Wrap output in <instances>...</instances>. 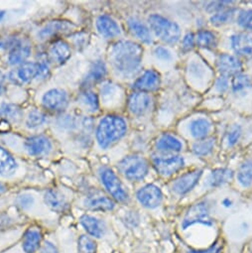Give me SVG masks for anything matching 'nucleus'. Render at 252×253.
<instances>
[{"instance_id": "1", "label": "nucleus", "mask_w": 252, "mask_h": 253, "mask_svg": "<svg viewBox=\"0 0 252 253\" xmlns=\"http://www.w3.org/2000/svg\"><path fill=\"white\" fill-rule=\"evenodd\" d=\"M142 47L133 41H117L112 44L108 53L113 71L122 79H132L138 75L142 67Z\"/></svg>"}, {"instance_id": "2", "label": "nucleus", "mask_w": 252, "mask_h": 253, "mask_svg": "<svg viewBox=\"0 0 252 253\" xmlns=\"http://www.w3.org/2000/svg\"><path fill=\"white\" fill-rule=\"evenodd\" d=\"M127 131V124L124 118L119 115L104 116L96 128V141L98 145L106 149L119 139H121Z\"/></svg>"}, {"instance_id": "3", "label": "nucleus", "mask_w": 252, "mask_h": 253, "mask_svg": "<svg viewBox=\"0 0 252 253\" xmlns=\"http://www.w3.org/2000/svg\"><path fill=\"white\" fill-rule=\"evenodd\" d=\"M148 25L151 32L168 45H175L181 40L182 31L178 23L161 14L153 13L149 15Z\"/></svg>"}, {"instance_id": "4", "label": "nucleus", "mask_w": 252, "mask_h": 253, "mask_svg": "<svg viewBox=\"0 0 252 253\" xmlns=\"http://www.w3.org/2000/svg\"><path fill=\"white\" fill-rule=\"evenodd\" d=\"M119 172L127 180L137 182L144 179L149 171V162L141 155L132 154L118 163Z\"/></svg>"}, {"instance_id": "5", "label": "nucleus", "mask_w": 252, "mask_h": 253, "mask_svg": "<svg viewBox=\"0 0 252 253\" xmlns=\"http://www.w3.org/2000/svg\"><path fill=\"white\" fill-rule=\"evenodd\" d=\"M151 163L159 175L169 177L182 170L186 165V160L179 154L156 153L152 155Z\"/></svg>"}, {"instance_id": "6", "label": "nucleus", "mask_w": 252, "mask_h": 253, "mask_svg": "<svg viewBox=\"0 0 252 253\" xmlns=\"http://www.w3.org/2000/svg\"><path fill=\"white\" fill-rule=\"evenodd\" d=\"M195 224H212V219L210 214V208L207 202H200L195 204L186 212L182 221L183 228L186 229Z\"/></svg>"}, {"instance_id": "7", "label": "nucleus", "mask_w": 252, "mask_h": 253, "mask_svg": "<svg viewBox=\"0 0 252 253\" xmlns=\"http://www.w3.org/2000/svg\"><path fill=\"white\" fill-rule=\"evenodd\" d=\"M101 182L108 194L117 202L123 203L128 200V194L116 174L109 168H103L100 172Z\"/></svg>"}, {"instance_id": "8", "label": "nucleus", "mask_w": 252, "mask_h": 253, "mask_svg": "<svg viewBox=\"0 0 252 253\" xmlns=\"http://www.w3.org/2000/svg\"><path fill=\"white\" fill-rule=\"evenodd\" d=\"M215 67L220 76L232 78L242 73V63L240 59L234 55L221 53L215 60Z\"/></svg>"}, {"instance_id": "9", "label": "nucleus", "mask_w": 252, "mask_h": 253, "mask_svg": "<svg viewBox=\"0 0 252 253\" xmlns=\"http://www.w3.org/2000/svg\"><path fill=\"white\" fill-rule=\"evenodd\" d=\"M202 175H203L202 169H195L181 175L172 184L173 192L179 196H184L188 194L199 183Z\"/></svg>"}, {"instance_id": "10", "label": "nucleus", "mask_w": 252, "mask_h": 253, "mask_svg": "<svg viewBox=\"0 0 252 253\" xmlns=\"http://www.w3.org/2000/svg\"><path fill=\"white\" fill-rule=\"evenodd\" d=\"M229 43L235 56L238 58L251 59L252 58V36L239 32L234 33L229 38Z\"/></svg>"}, {"instance_id": "11", "label": "nucleus", "mask_w": 252, "mask_h": 253, "mask_svg": "<svg viewBox=\"0 0 252 253\" xmlns=\"http://www.w3.org/2000/svg\"><path fill=\"white\" fill-rule=\"evenodd\" d=\"M161 84V76L160 74L153 70L149 69L143 72L134 82L133 88L137 91H142L149 93L155 91L159 88Z\"/></svg>"}, {"instance_id": "12", "label": "nucleus", "mask_w": 252, "mask_h": 253, "mask_svg": "<svg viewBox=\"0 0 252 253\" xmlns=\"http://www.w3.org/2000/svg\"><path fill=\"white\" fill-rule=\"evenodd\" d=\"M152 98L149 93L133 91L127 98V108L133 115L141 116L150 110Z\"/></svg>"}, {"instance_id": "13", "label": "nucleus", "mask_w": 252, "mask_h": 253, "mask_svg": "<svg viewBox=\"0 0 252 253\" xmlns=\"http://www.w3.org/2000/svg\"><path fill=\"white\" fill-rule=\"evenodd\" d=\"M45 108L51 111H62L68 106V94L60 88H52L48 90L42 98Z\"/></svg>"}, {"instance_id": "14", "label": "nucleus", "mask_w": 252, "mask_h": 253, "mask_svg": "<svg viewBox=\"0 0 252 253\" xmlns=\"http://www.w3.org/2000/svg\"><path fill=\"white\" fill-rule=\"evenodd\" d=\"M137 200L139 203L148 209H154L157 208L162 200H163V194L159 187L149 184L144 187H142L136 194Z\"/></svg>"}, {"instance_id": "15", "label": "nucleus", "mask_w": 252, "mask_h": 253, "mask_svg": "<svg viewBox=\"0 0 252 253\" xmlns=\"http://www.w3.org/2000/svg\"><path fill=\"white\" fill-rule=\"evenodd\" d=\"M155 147L158 153L178 154L183 150L184 145L176 135L171 133H163L156 140Z\"/></svg>"}, {"instance_id": "16", "label": "nucleus", "mask_w": 252, "mask_h": 253, "mask_svg": "<svg viewBox=\"0 0 252 253\" xmlns=\"http://www.w3.org/2000/svg\"><path fill=\"white\" fill-rule=\"evenodd\" d=\"M96 29L98 33L107 39L115 38L120 35V27L117 22L109 15L102 14L96 19Z\"/></svg>"}, {"instance_id": "17", "label": "nucleus", "mask_w": 252, "mask_h": 253, "mask_svg": "<svg viewBox=\"0 0 252 253\" xmlns=\"http://www.w3.org/2000/svg\"><path fill=\"white\" fill-rule=\"evenodd\" d=\"M52 148L51 141L44 135H35L25 141V149L30 155L39 156L48 153Z\"/></svg>"}, {"instance_id": "18", "label": "nucleus", "mask_w": 252, "mask_h": 253, "mask_svg": "<svg viewBox=\"0 0 252 253\" xmlns=\"http://www.w3.org/2000/svg\"><path fill=\"white\" fill-rule=\"evenodd\" d=\"M212 129V123L207 117H198L193 119L189 125L190 134L196 139L201 140L210 136Z\"/></svg>"}, {"instance_id": "19", "label": "nucleus", "mask_w": 252, "mask_h": 253, "mask_svg": "<svg viewBox=\"0 0 252 253\" xmlns=\"http://www.w3.org/2000/svg\"><path fill=\"white\" fill-rule=\"evenodd\" d=\"M127 27L129 31L144 44H151L153 42L152 32L147 25L136 17H129L127 19Z\"/></svg>"}, {"instance_id": "20", "label": "nucleus", "mask_w": 252, "mask_h": 253, "mask_svg": "<svg viewBox=\"0 0 252 253\" xmlns=\"http://www.w3.org/2000/svg\"><path fill=\"white\" fill-rule=\"evenodd\" d=\"M31 54V47L29 44L22 40H17L16 43L10 48L8 54V62L10 65L24 64Z\"/></svg>"}, {"instance_id": "21", "label": "nucleus", "mask_w": 252, "mask_h": 253, "mask_svg": "<svg viewBox=\"0 0 252 253\" xmlns=\"http://www.w3.org/2000/svg\"><path fill=\"white\" fill-rule=\"evenodd\" d=\"M48 55L51 61L57 64H63L71 57L70 45L64 40H57L50 46Z\"/></svg>"}, {"instance_id": "22", "label": "nucleus", "mask_w": 252, "mask_h": 253, "mask_svg": "<svg viewBox=\"0 0 252 253\" xmlns=\"http://www.w3.org/2000/svg\"><path fill=\"white\" fill-rule=\"evenodd\" d=\"M39 73H40V68L38 63L25 62L13 73V78L15 82H18L20 84H25L30 82L34 78L39 77Z\"/></svg>"}, {"instance_id": "23", "label": "nucleus", "mask_w": 252, "mask_h": 253, "mask_svg": "<svg viewBox=\"0 0 252 253\" xmlns=\"http://www.w3.org/2000/svg\"><path fill=\"white\" fill-rule=\"evenodd\" d=\"M74 27H75V25H73L72 23L67 22V21H61V20L51 21L48 24H46L38 32V37L41 40H45V39H48L50 37H53L54 35H56L58 33L70 31Z\"/></svg>"}, {"instance_id": "24", "label": "nucleus", "mask_w": 252, "mask_h": 253, "mask_svg": "<svg viewBox=\"0 0 252 253\" xmlns=\"http://www.w3.org/2000/svg\"><path fill=\"white\" fill-rule=\"evenodd\" d=\"M84 205L93 211H108L113 210L114 203L108 197L96 193L89 195L84 200Z\"/></svg>"}, {"instance_id": "25", "label": "nucleus", "mask_w": 252, "mask_h": 253, "mask_svg": "<svg viewBox=\"0 0 252 253\" xmlns=\"http://www.w3.org/2000/svg\"><path fill=\"white\" fill-rule=\"evenodd\" d=\"M233 171L228 168H217L212 170L207 179V185L210 188H218L230 182L233 178Z\"/></svg>"}, {"instance_id": "26", "label": "nucleus", "mask_w": 252, "mask_h": 253, "mask_svg": "<svg viewBox=\"0 0 252 253\" xmlns=\"http://www.w3.org/2000/svg\"><path fill=\"white\" fill-rule=\"evenodd\" d=\"M196 46L205 50H213L217 47L218 38L213 31L209 29H200L195 34Z\"/></svg>"}, {"instance_id": "27", "label": "nucleus", "mask_w": 252, "mask_h": 253, "mask_svg": "<svg viewBox=\"0 0 252 253\" xmlns=\"http://www.w3.org/2000/svg\"><path fill=\"white\" fill-rule=\"evenodd\" d=\"M42 240V233L38 227L28 228L23 236V249L26 253H35Z\"/></svg>"}, {"instance_id": "28", "label": "nucleus", "mask_w": 252, "mask_h": 253, "mask_svg": "<svg viewBox=\"0 0 252 253\" xmlns=\"http://www.w3.org/2000/svg\"><path fill=\"white\" fill-rule=\"evenodd\" d=\"M252 88V78L244 73H240L231 78L230 89L235 95H244Z\"/></svg>"}, {"instance_id": "29", "label": "nucleus", "mask_w": 252, "mask_h": 253, "mask_svg": "<svg viewBox=\"0 0 252 253\" xmlns=\"http://www.w3.org/2000/svg\"><path fill=\"white\" fill-rule=\"evenodd\" d=\"M17 169V163L13 156L3 147L0 146V175L3 177L12 176Z\"/></svg>"}, {"instance_id": "30", "label": "nucleus", "mask_w": 252, "mask_h": 253, "mask_svg": "<svg viewBox=\"0 0 252 253\" xmlns=\"http://www.w3.org/2000/svg\"><path fill=\"white\" fill-rule=\"evenodd\" d=\"M81 223L88 234L94 237H100L104 233V223L98 218L91 215H84L81 218Z\"/></svg>"}, {"instance_id": "31", "label": "nucleus", "mask_w": 252, "mask_h": 253, "mask_svg": "<svg viewBox=\"0 0 252 253\" xmlns=\"http://www.w3.org/2000/svg\"><path fill=\"white\" fill-rule=\"evenodd\" d=\"M106 74H107V68L103 63V61H100V60L95 61L92 63L88 71V74L84 79V84L89 85L92 84H96L102 81L105 78Z\"/></svg>"}, {"instance_id": "32", "label": "nucleus", "mask_w": 252, "mask_h": 253, "mask_svg": "<svg viewBox=\"0 0 252 253\" xmlns=\"http://www.w3.org/2000/svg\"><path fill=\"white\" fill-rule=\"evenodd\" d=\"M215 147V139L213 137H207L205 139L196 140L191 147V150L195 156L207 157L210 155Z\"/></svg>"}, {"instance_id": "33", "label": "nucleus", "mask_w": 252, "mask_h": 253, "mask_svg": "<svg viewBox=\"0 0 252 253\" xmlns=\"http://www.w3.org/2000/svg\"><path fill=\"white\" fill-rule=\"evenodd\" d=\"M236 178L243 188L252 185V158H247L240 164L236 173Z\"/></svg>"}, {"instance_id": "34", "label": "nucleus", "mask_w": 252, "mask_h": 253, "mask_svg": "<svg viewBox=\"0 0 252 253\" xmlns=\"http://www.w3.org/2000/svg\"><path fill=\"white\" fill-rule=\"evenodd\" d=\"M236 15V8L234 6L226 8L222 11H219L217 13H214L212 15H210V23L214 26V27H220V26H224L228 23H230L233 18Z\"/></svg>"}, {"instance_id": "35", "label": "nucleus", "mask_w": 252, "mask_h": 253, "mask_svg": "<svg viewBox=\"0 0 252 253\" xmlns=\"http://www.w3.org/2000/svg\"><path fill=\"white\" fill-rule=\"evenodd\" d=\"M46 204L56 211H63L67 207L65 197L56 190H49L45 194Z\"/></svg>"}, {"instance_id": "36", "label": "nucleus", "mask_w": 252, "mask_h": 253, "mask_svg": "<svg viewBox=\"0 0 252 253\" xmlns=\"http://www.w3.org/2000/svg\"><path fill=\"white\" fill-rule=\"evenodd\" d=\"M0 115L6 120L17 122L22 117V110L15 104L3 103L0 106Z\"/></svg>"}, {"instance_id": "37", "label": "nucleus", "mask_w": 252, "mask_h": 253, "mask_svg": "<svg viewBox=\"0 0 252 253\" xmlns=\"http://www.w3.org/2000/svg\"><path fill=\"white\" fill-rule=\"evenodd\" d=\"M242 127L240 124H233L231 125L229 129L227 130L225 134V143L227 147H233L235 146L242 137Z\"/></svg>"}, {"instance_id": "38", "label": "nucleus", "mask_w": 252, "mask_h": 253, "mask_svg": "<svg viewBox=\"0 0 252 253\" xmlns=\"http://www.w3.org/2000/svg\"><path fill=\"white\" fill-rule=\"evenodd\" d=\"M101 92V97L104 100V102H112L115 97L118 96L119 94V87L117 84L111 83V82H106L102 84L100 88Z\"/></svg>"}, {"instance_id": "39", "label": "nucleus", "mask_w": 252, "mask_h": 253, "mask_svg": "<svg viewBox=\"0 0 252 253\" xmlns=\"http://www.w3.org/2000/svg\"><path fill=\"white\" fill-rule=\"evenodd\" d=\"M81 100L88 108V110H90V111H96L98 109V107H99L98 96L92 90L85 89L81 94Z\"/></svg>"}, {"instance_id": "40", "label": "nucleus", "mask_w": 252, "mask_h": 253, "mask_svg": "<svg viewBox=\"0 0 252 253\" xmlns=\"http://www.w3.org/2000/svg\"><path fill=\"white\" fill-rule=\"evenodd\" d=\"M236 23L241 29L252 31V8L240 11L236 17Z\"/></svg>"}, {"instance_id": "41", "label": "nucleus", "mask_w": 252, "mask_h": 253, "mask_svg": "<svg viewBox=\"0 0 252 253\" xmlns=\"http://www.w3.org/2000/svg\"><path fill=\"white\" fill-rule=\"evenodd\" d=\"M46 115L42 111L33 110L29 113L26 119V125L28 128H37L46 122Z\"/></svg>"}, {"instance_id": "42", "label": "nucleus", "mask_w": 252, "mask_h": 253, "mask_svg": "<svg viewBox=\"0 0 252 253\" xmlns=\"http://www.w3.org/2000/svg\"><path fill=\"white\" fill-rule=\"evenodd\" d=\"M79 253H96L95 242L86 235H82L78 242Z\"/></svg>"}, {"instance_id": "43", "label": "nucleus", "mask_w": 252, "mask_h": 253, "mask_svg": "<svg viewBox=\"0 0 252 253\" xmlns=\"http://www.w3.org/2000/svg\"><path fill=\"white\" fill-rule=\"evenodd\" d=\"M232 1H210L205 4V10L210 15H212L226 8L232 7Z\"/></svg>"}, {"instance_id": "44", "label": "nucleus", "mask_w": 252, "mask_h": 253, "mask_svg": "<svg viewBox=\"0 0 252 253\" xmlns=\"http://www.w3.org/2000/svg\"><path fill=\"white\" fill-rule=\"evenodd\" d=\"M196 47L195 34L193 32H188L181 39V50L184 53L191 52Z\"/></svg>"}, {"instance_id": "45", "label": "nucleus", "mask_w": 252, "mask_h": 253, "mask_svg": "<svg viewBox=\"0 0 252 253\" xmlns=\"http://www.w3.org/2000/svg\"><path fill=\"white\" fill-rule=\"evenodd\" d=\"M230 87V81L229 78L224 76H219L214 83V89L218 93H224L226 92Z\"/></svg>"}, {"instance_id": "46", "label": "nucleus", "mask_w": 252, "mask_h": 253, "mask_svg": "<svg viewBox=\"0 0 252 253\" xmlns=\"http://www.w3.org/2000/svg\"><path fill=\"white\" fill-rule=\"evenodd\" d=\"M154 55L158 60H161L164 62H169L173 59L172 52L167 47H164V46L155 47Z\"/></svg>"}, {"instance_id": "47", "label": "nucleus", "mask_w": 252, "mask_h": 253, "mask_svg": "<svg viewBox=\"0 0 252 253\" xmlns=\"http://www.w3.org/2000/svg\"><path fill=\"white\" fill-rule=\"evenodd\" d=\"M33 198L30 195H21L17 198V204L23 209L29 208L33 204Z\"/></svg>"}, {"instance_id": "48", "label": "nucleus", "mask_w": 252, "mask_h": 253, "mask_svg": "<svg viewBox=\"0 0 252 253\" xmlns=\"http://www.w3.org/2000/svg\"><path fill=\"white\" fill-rule=\"evenodd\" d=\"M222 248V244L220 242H216L214 243L212 246H210L208 249L205 250H200V251H196V250H190L187 253H220Z\"/></svg>"}, {"instance_id": "49", "label": "nucleus", "mask_w": 252, "mask_h": 253, "mask_svg": "<svg viewBox=\"0 0 252 253\" xmlns=\"http://www.w3.org/2000/svg\"><path fill=\"white\" fill-rule=\"evenodd\" d=\"M38 253H58V250L53 243L47 241L44 243V245L41 247Z\"/></svg>"}, {"instance_id": "50", "label": "nucleus", "mask_w": 252, "mask_h": 253, "mask_svg": "<svg viewBox=\"0 0 252 253\" xmlns=\"http://www.w3.org/2000/svg\"><path fill=\"white\" fill-rule=\"evenodd\" d=\"M12 223V219L5 213H0V229H3Z\"/></svg>"}, {"instance_id": "51", "label": "nucleus", "mask_w": 252, "mask_h": 253, "mask_svg": "<svg viewBox=\"0 0 252 253\" xmlns=\"http://www.w3.org/2000/svg\"><path fill=\"white\" fill-rule=\"evenodd\" d=\"M233 204H234L233 200H232L231 198H228V197L223 198L222 201H221V206H222L223 208H226V209L231 208V207L233 206Z\"/></svg>"}, {"instance_id": "52", "label": "nucleus", "mask_w": 252, "mask_h": 253, "mask_svg": "<svg viewBox=\"0 0 252 253\" xmlns=\"http://www.w3.org/2000/svg\"><path fill=\"white\" fill-rule=\"evenodd\" d=\"M4 76L2 74V72L0 71V94H2L4 91Z\"/></svg>"}, {"instance_id": "53", "label": "nucleus", "mask_w": 252, "mask_h": 253, "mask_svg": "<svg viewBox=\"0 0 252 253\" xmlns=\"http://www.w3.org/2000/svg\"><path fill=\"white\" fill-rule=\"evenodd\" d=\"M5 191H6V187L2 183H0V195L3 194Z\"/></svg>"}]
</instances>
